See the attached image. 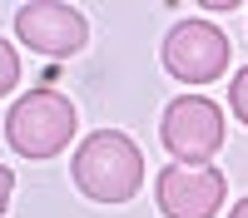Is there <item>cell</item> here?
<instances>
[{"mask_svg":"<svg viewBox=\"0 0 248 218\" xmlns=\"http://www.w3.org/2000/svg\"><path fill=\"white\" fill-rule=\"evenodd\" d=\"M70 174L79 193H90L94 203H129L144 184V154L134 149L129 134L119 129H94L85 144L75 149Z\"/></svg>","mask_w":248,"mask_h":218,"instance_id":"6da1fadb","label":"cell"},{"mask_svg":"<svg viewBox=\"0 0 248 218\" xmlns=\"http://www.w3.org/2000/svg\"><path fill=\"white\" fill-rule=\"evenodd\" d=\"M75 124H79L75 104L45 85V89H30V94H20L10 104L5 139H10V149L20 159H50V154H60L75 139Z\"/></svg>","mask_w":248,"mask_h":218,"instance_id":"7a4b0ae2","label":"cell"},{"mask_svg":"<svg viewBox=\"0 0 248 218\" xmlns=\"http://www.w3.org/2000/svg\"><path fill=\"white\" fill-rule=\"evenodd\" d=\"M159 139L174 164H209L223 149V109L203 94H179L159 119Z\"/></svg>","mask_w":248,"mask_h":218,"instance_id":"3957f363","label":"cell"},{"mask_svg":"<svg viewBox=\"0 0 248 218\" xmlns=\"http://www.w3.org/2000/svg\"><path fill=\"white\" fill-rule=\"evenodd\" d=\"M164 70L184 85H209L229 70V35L209 20H179L164 35Z\"/></svg>","mask_w":248,"mask_h":218,"instance_id":"277c9868","label":"cell"},{"mask_svg":"<svg viewBox=\"0 0 248 218\" xmlns=\"http://www.w3.org/2000/svg\"><path fill=\"white\" fill-rule=\"evenodd\" d=\"M223 193H229V178L214 164H169L154 178V198L164 218H214Z\"/></svg>","mask_w":248,"mask_h":218,"instance_id":"5b68a950","label":"cell"},{"mask_svg":"<svg viewBox=\"0 0 248 218\" xmlns=\"http://www.w3.org/2000/svg\"><path fill=\"white\" fill-rule=\"evenodd\" d=\"M15 35L20 45H30L35 55H50V59H65L85 45V15L75 5H60V0H35V5H20L15 10Z\"/></svg>","mask_w":248,"mask_h":218,"instance_id":"8992f818","label":"cell"},{"mask_svg":"<svg viewBox=\"0 0 248 218\" xmlns=\"http://www.w3.org/2000/svg\"><path fill=\"white\" fill-rule=\"evenodd\" d=\"M15 79H20V59H15V50L5 45V40H0V94H10Z\"/></svg>","mask_w":248,"mask_h":218,"instance_id":"52a82bcc","label":"cell"},{"mask_svg":"<svg viewBox=\"0 0 248 218\" xmlns=\"http://www.w3.org/2000/svg\"><path fill=\"white\" fill-rule=\"evenodd\" d=\"M229 104H233V114L248 124V70H238V74L229 79Z\"/></svg>","mask_w":248,"mask_h":218,"instance_id":"ba28073f","label":"cell"},{"mask_svg":"<svg viewBox=\"0 0 248 218\" xmlns=\"http://www.w3.org/2000/svg\"><path fill=\"white\" fill-rule=\"evenodd\" d=\"M10 189H15V174L0 164V213H5V203H10Z\"/></svg>","mask_w":248,"mask_h":218,"instance_id":"9c48e42d","label":"cell"},{"mask_svg":"<svg viewBox=\"0 0 248 218\" xmlns=\"http://www.w3.org/2000/svg\"><path fill=\"white\" fill-rule=\"evenodd\" d=\"M229 218H248V198H238V203L229 208Z\"/></svg>","mask_w":248,"mask_h":218,"instance_id":"30bf717a","label":"cell"}]
</instances>
